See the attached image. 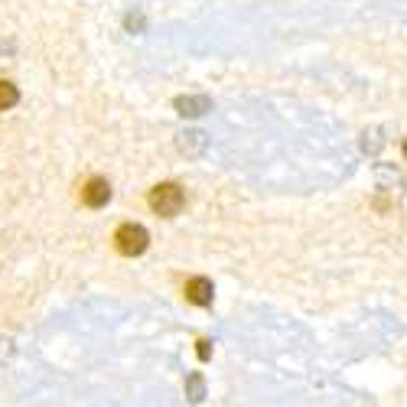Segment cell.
Returning <instances> with one entry per match:
<instances>
[{
	"label": "cell",
	"mask_w": 407,
	"mask_h": 407,
	"mask_svg": "<svg viewBox=\"0 0 407 407\" xmlns=\"http://www.w3.org/2000/svg\"><path fill=\"white\" fill-rule=\"evenodd\" d=\"M183 202H186V195H183V189L176 183H160V186L150 189V209L157 215H163V219L176 215L183 209Z\"/></svg>",
	"instance_id": "1"
},
{
	"label": "cell",
	"mask_w": 407,
	"mask_h": 407,
	"mask_svg": "<svg viewBox=\"0 0 407 407\" xmlns=\"http://www.w3.org/2000/svg\"><path fill=\"white\" fill-rule=\"evenodd\" d=\"M147 241H150V235H147V228L143 225H134V221H127V225H121V228L115 231V245L121 254L127 257H137L147 251Z\"/></svg>",
	"instance_id": "2"
},
{
	"label": "cell",
	"mask_w": 407,
	"mask_h": 407,
	"mask_svg": "<svg viewBox=\"0 0 407 407\" xmlns=\"http://www.w3.org/2000/svg\"><path fill=\"white\" fill-rule=\"evenodd\" d=\"M82 202L89 205V209H101V205L111 202V186H108V179L95 176L85 183V189H82Z\"/></svg>",
	"instance_id": "3"
},
{
	"label": "cell",
	"mask_w": 407,
	"mask_h": 407,
	"mask_svg": "<svg viewBox=\"0 0 407 407\" xmlns=\"http://www.w3.org/2000/svg\"><path fill=\"white\" fill-rule=\"evenodd\" d=\"M186 300L195 303V306L212 303V280H205V277H193V280L186 283Z\"/></svg>",
	"instance_id": "4"
},
{
	"label": "cell",
	"mask_w": 407,
	"mask_h": 407,
	"mask_svg": "<svg viewBox=\"0 0 407 407\" xmlns=\"http://www.w3.org/2000/svg\"><path fill=\"white\" fill-rule=\"evenodd\" d=\"M179 115H202V111H209V98H179L176 101Z\"/></svg>",
	"instance_id": "5"
},
{
	"label": "cell",
	"mask_w": 407,
	"mask_h": 407,
	"mask_svg": "<svg viewBox=\"0 0 407 407\" xmlns=\"http://www.w3.org/2000/svg\"><path fill=\"white\" fill-rule=\"evenodd\" d=\"M17 101H20L17 85H10V82H0V111H7V108H13Z\"/></svg>",
	"instance_id": "6"
},
{
	"label": "cell",
	"mask_w": 407,
	"mask_h": 407,
	"mask_svg": "<svg viewBox=\"0 0 407 407\" xmlns=\"http://www.w3.org/2000/svg\"><path fill=\"white\" fill-rule=\"evenodd\" d=\"M189 394H193V401L202 398V378H199V375H193V378H189Z\"/></svg>",
	"instance_id": "7"
},
{
	"label": "cell",
	"mask_w": 407,
	"mask_h": 407,
	"mask_svg": "<svg viewBox=\"0 0 407 407\" xmlns=\"http://www.w3.org/2000/svg\"><path fill=\"white\" fill-rule=\"evenodd\" d=\"M199 358H209V342H205V339L199 342Z\"/></svg>",
	"instance_id": "8"
}]
</instances>
